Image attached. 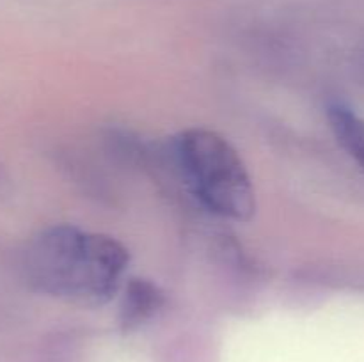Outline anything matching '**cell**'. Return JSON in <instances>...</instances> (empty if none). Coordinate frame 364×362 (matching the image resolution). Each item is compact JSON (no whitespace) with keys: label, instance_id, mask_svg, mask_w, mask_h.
I'll use <instances>...</instances> for the list:
<instances>
[{"label":"cell","instance_id":"3","mask_svg":"<svg viewBox=\"0 0 364 362\" xmlns=\"http://www.w3.org/2000/svg\"><path fill=\"white\" fill-rule=\"evenodd\" d=\"M164 305V293L156 284L146 279H130L121 300L119 322L124 330H132L151 318Z\"/></svg>","mask_w":364,"mask_h":362},{"label":"cell","instance_id":"2","mask_svg":"<svg viewBox=\"0 0 364 362\" xmlns=\"http://www.w3.org/2000/svg\"><path fill=\"white\" fill-rule=\"evenodd\" d=\"M173 160L185 187L210 213L237 222L252 219V180L228 138L206 128L180 131L173 138Z\"/></svg>","mask_w":364,"mask_h":362},{"label":"cell","instance_id":"1","mask_svg":"<svg viewBox=\"0 0 364 362\" xmlns=\"http://www.w3.org/2000/svg\"><path fill=\"white\" fill-rule=\"evenodd\" d=\"M128 261L127 247L116 238L64 224L41 231L27 245L23 270L38 291L96 307L121 290Z\"/></svg>","mask_w":364,"mask_h":362},{"label":"cell","instance_id":"4","mask_svg":"<svg viewBox=\"0 0 364 362\" xmlns=\"http://www.w3.org/2000/svg\"><path fill=\"white\" fill-rule=\"evenodd\" d=\"M327 119L338 144L364 170V119L341 103H334L327 109Z\"/></svg>","mask_w":364,"mask_h":362}]
</instances>
